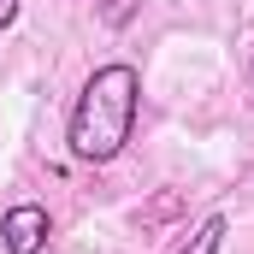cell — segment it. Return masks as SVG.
Returning a JSON list of instances; mask_svg holds the SVG:
<instances>
[{
  "instance_id": "cell-1",
  "label": "cell",
  "mask_w": 254,
  "mask_h": 254,
  "mask_svg": "<svg viewBox=\"0 0 254 254\" xmlns=\"http://www.w3.org/2000/svg\"><path fill=\"white\" fill-rule=\"evenodd\" d=\"M136 107H142V77H136V65H101V71L83 83L77 107H71V125H65L71 154L89 160V166L119 160L125 142H130V130H136Z\"/></svg>"
},
{
  "instance_id": "cell-2",
  "label": "cell",
  "mask_w": 254,
  "mask_h": 254,
  "mask_svg": "<svg viewBox=\"0 0 254 254\" xmlns=\"http://www.w3.org/2000/svg\"><path fill=\"white\" fill-rule=\"evenodd\" d=\"M0 237H6V254H42L48 249V207H36V201L6 207Z\"/></svg>"
},
{
  "instance_id": "cell-3",
  "label": "cell",
  "mask_w": 254,
  "mask_h": 254,
  "mask_svg": "<svg viewBox=\"0 0 254 254\" xmlns=\"http://www.w3.org/2000/svg\"><path fill=\"white\" fill-rule=\"evenodd\" d=\"M219 243H225V213L201 219V225H195V237H190V243H184L178 254H219Z\"/></svg>"
},
{
  "instance_id": "cell-4",
  "label": "cell",
  "mask_w": 254,
  "mask_h": 254,
  "mask_svg": "<svg viewBox=\"0 0 254 254\" xmlns=\"http://www.w3.org/2000/svg\"><path fill=\"white\" fill-rule=\"evenodd\" d=\"M130 12H136V0H107V6H101V18H107L113 30H119V24H130Z\"/></svg>"
},
{
  "instance_id": "cell-5",
  "label": "cell",
  "mask_w": 254,
  "mask_h": 254,
  "mask_svg": "<svg viewBox=\"0 0 254 254\" xmlns=\"http://www.w3.org/2000/svg\"><path fill=\"white\" fill-rule=\"evenodd\" d=\"M12 18H18V0H0V30H6Z\"/></svg>"
}]
</instances>
